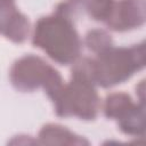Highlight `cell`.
Instances as JSON below:
<instances>
[{"label":"cell","instance_id":"cell-5","mask_svg":"<svg viewBox=\"0 0 146 146\" xmlns=\"http://www.w3.org/2000/svg\"><path fill=\"white\" fill-rule=\"evenodd\" d=\"M146 19L145 0H119L105 21L106 25L116 32H125L139 27Z\"/></svg>","mask_w":146,"mask_h":146},{"label":"cell","instance_id":"cell-2","mask_svg":"<svg viewBox=\"0 0 146 146\" xmlns=\"http://www.w3.org/2000/svg\"><path fill=\"white\" fill-rule=\"evenodd\" d=\"M94 81L102 88H111L129 80L145 66V43L131 47H110L92 58Z\"/></svg>","mask_w":146,"mask_h":146},{"label":"cell","instance_id":"cell-3","mask_svg":"<svg viewBox=\"0 0 146 146\" xmlns=\"http://www.w3.org/2000/svg\"><path fill=\"white\" fill-rule=\"evenodd\" d=\"M55 112L60 117L76 116L81 120H95L100 110V98L96 84L80 75L72 74L70 83L65 84L59 96L52 102Z\"/></svg>","mask_w":146,"mask_h":146},{"label":"cell","instance_id":"cell-10","mask_svg":"<svg viewBox=\"0 0 146 146\" xmlns=\"http://www.w3.org/2000/svg\"><path fill=\"white\" fill-rule=\"evenodd\" d=\"M84 44L87 46V48L95 52V54H100L103 51H105L106 49H108L110 47L113 46V41L111 35L102 29H94L90 30L84 38Z\"/></svg>","mask_w":146,"mask_h":146},{"label":"cell","instance_id":"cell-6","mask_svg":"<svg viewBox=\"0 0 146 146\" xmlns=\"http://www.w3.org/2000/svg\"><path fill=\"white\" fill-rule=\"evenodd\" d=\"M39 140L44 145H88L89 141L72 131L67 128L49 123L42 127L39 132Z\"/></svg>","mask_w":146,"mask_h":146},{"label":"cell","instance_id":"cell-11","mask_svg":"<svg viewBox=\"0 0 146 146\" xmlns=\"http://www.w3.org/2000/svg\"><path fill=\"white\" fill-rule=\"evenodd\" d=\"M115 0H86L84 8L95 21L105 22L114 6Z\"/></svg>","mask_w":146,"mask_h":146},{"label":"cell","instance_id":"cell-8","mask_svg":"<svg viewBox=\"0 0 146 146\" xmlns=\"http://www.w3.org/2000/svg\"><path fill=\"white\" fill-rule=\"evenodd\" d=\"M29 32L30 22L27 17L18 10H16L0 29V33L15 43L24 42L29 36Z\"/></svg>","mask_w":146,"mask_h":146},{"label":"cell","instance_id":"cell-4","mask_svg":"<svg viewBox=\"0 0 146 146\" xmlns=\"http://www.w3.org/2000/svg\"><path fill=\"white\" fill-rule=\"evenodd\" d=\"M52 66L41 57L35 55H25L17 59L9 72V79L13 87L19 91H33L43 87Z\"/></svg>","mask_w":146,"mask_h":146},{"label":"cell","instance_id":"cell-7","mask_svg":"<svg viewBox=\"0 0 146 146\" xmlns=\"http://www.w3.org/2000/svg\"><path fill=\"white\" fill-rule=\"evenodd\" d=\"M119 129L129 136H144L145 132V103L139 100L123 117L117 120Z\"/></svg>","mask_w":146,"mask_h":146},{"label":"cell","instance_id":"cell-1","mask_svg":"<svg viewBox=\"0 0 146 146\" xmlns=\"http://www.w3.org/2000/svg\"><path fill=\"white\" fill-rule=\"evenodd\" d=\"M32 43L60 65L76 62L82 49V41L72 17L57 11L50 16L41 17L35 23Z\"/></svg>","mask_w":146,"mask_h":146},{"label":"cell","instance_id":"cell-9","mask_svg":"<svg viewBox=\"0 0 146 146\" xmlns=\"http://www.w3.org/2000/svg\"><path fill=\"white\" fill-rule=\"evenodd\" d=\"M136 104L130 95L125 92H112L106 96L104 103V114L107 119L120 120Z\"/></svg>","mask_w":146,"mask_h":146}]
</instances>
